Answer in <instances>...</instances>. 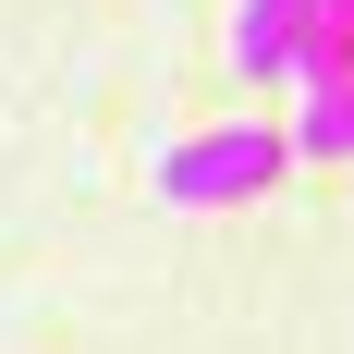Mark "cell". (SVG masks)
I'll return each mask as SVG.
<instances>
[{
    "instance_id": "1",
    "label": "cell",
    "mask_w": 354,
    "mask_h": 354,
    "mask_svg": "<svg viewBox=\"0 0 354 354\" xmlns=\"http://www.w3.org/2000/svg\"><path fill=\"white\" fill-rule=\"evenodd\" d=\"M281 171H293V122H208L159 147V208H257Z\"/></svg>"
},
{
    "instance_id": "2",
    "label": "cell",
    "mask_w": 354,
    "mask_h": 354,
    "mask_svg": "<svg viewBox=\"0 0 354 354\" xmlns=\"http://www.w3.org/2000/svg\"><path fill=\"white\" fill-rule=\"evenodd\" d=\"M318 25H330V0H232V73L245 86H306Z\"/></svg>"
},
{
    "instance_id": "3",
    "label": "cell",
    "mask_w": 354,
    "mask_h": 354,
    "mask_svg": "<svg viewBox=\"0 0 354 354\" xmlns=\"http://www.w3.org/2000/svg\"><path fill=\"white\" fill-rule=\"evenodd\" d=\"M293 159H354V62L293 86Z\"/></svg>"
},
{
    "instance_id": "4",
    "label": "cell",
    "mask_w": 354,
    "mask_h": 354,
    "mask_svg": "<svg viewBox=\"0 0 354 354\" xmlns=\"http://www.w3.org/2000/svg\"><path fill=\"white\" fill-rule=\"evenodd\" d=\"M354 62V0H330V25H318V73H342Z\"/></svg>"
}]
</instances>
